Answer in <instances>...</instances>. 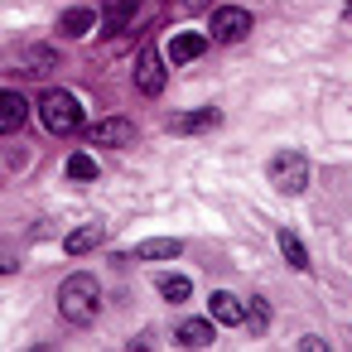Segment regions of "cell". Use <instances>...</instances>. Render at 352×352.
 <instances>
[{"instance_id":"6","label":"cell","mask_w":352,"mask_h":352,"mask_svg":"<svg viewBox=\"0 0 352 352\" xmlns=\"http://www.w3.org/2000/svg\"><path fill=\"white\" fill-rule=\"evenodd\" d=\"M82 140L97 145V150H102V145H116V150H121V145L135 140V126H131L126 116H102V121H87V126H82Z\"/></svg>"},{"instance_id":"13","label":"cell","mask_w":352,"mask_h":352,"mask_svg":"<svg viewBox=\"0 0 352 352\" xmlns=\"http://www.w3.org/2000/svg\"><path fill=\"white\" fill-rule=\"evenodd\" d=\"M222 126V111L217 107H203V111H184L179 121H174V131L179 135H198V131H217Z\"/></svg>"},{"instance_id":"21","label":"cell","mask_w":352,"mask_h":352,"mask_svg":"<svg viewBox=\"0 0 352 352\" xmlns=\"http://www.w3.org/2000/svg\"><path fill=\"white\" fill-rule=\"evenodd\" d=\"M10 270H15V256H10L6 246H0V275H10Z\"/></svg>"},{"instance_id":"22","label":"cell","mask_w":352,"mask_h":352,"mask_svg":"<svg viewBox=\"0 0 352 352\" xmlns=\"http://www.w3.org/2000/svg\"><path fill=\"white\" fill-rule=\"evenodd\" d=\"M342 20H352V0H342Z\"/></svg>"},{"instance_id":"3","label":"cell","mask_w":352,"mask_h":352,"mask_svg":"<svg viewBox=\"0 0 352 352\" xmlns=\"http://www.w3.org/2000/svg\"><path fill=\"white\" fill-rule=\"evenodd\" d=\"M270 184H275V193L299 198V193L309 188V160H304L299 150H280V155L270 160Z\"/></svg>"},{"instance_id":"12","label":"cell","mask_w":352,"mask_h":352,"mask_svg":"<svg viewBox=\"0 0 352 352\" xmlns=\"http://www.w3.org/2000/svg\"><path fill=\"white\" fill-rule=\"evenodd\" d=\"M174 338H179L184 347H212L217 328H212V318H184V323L174 328Z\"/></svg>"},{"instance_id":"5","label":"cell","mask_w":352,"mask_h":352,"mask_svg":"<svg viewBox=\"0 0 352 352\" xmlns=\"http://www.w3.org/2000/svg\"><path fill=\"white\" fill-rule=\"evenodd\" d=\"M208 34H212V44H236V39H246V34H251V15H246L241 6H217V10H212Z\"/></svg>"},{"instance_id":"14","label":"cell","mask_w":352,"mask_h":352,"mask_svg":"<svg viewBox=\"0 0 352 352\" xmlns=\"http://www.w3.org/2000/svg\"><path fill=\"white\" fill-rule=\"evenodd\" d=\"M97 246H102V227H97V222H87V227H78V232L63 236V251H68V256H87V251H97Z\"/></svg>"},{"instance_id":"2","label":"cell","mask_w":352,"mask_h":352,"mask_svg":"<svg viewBox=\"0 0 352 352\" xmlns=\"http://www.w3.org/2000/svg\"><path fill=\"white\" fill-rule=\"evenodd\" d=\"M39 121H44L49 135H78V131H82V102H78L73 92H63V87H44V97H39Z\"/></svg>"},{"instance_id":"9","label":"cell","mask_w":352,"mask_h":352,"mask_svg":"<svg viewBox=\"0 0 352 352\" xmlns=\"http://www.w3.org/2000/svg\"><path fill=\"white\" fill-rule=\"evenodd\" d=\"M25 116H30V102L10 87H0V135H15L25 126Z\"/></svg>"},{"instance_id":"8","label":"cell","mask_w":352,"mask_h":352,"mask_svg":"<svg viewBox=\"0 0 352 352\" xmlns=\"http://www.w3.org/2000/svg\"><path fill=\"white\" fill-rule=\"evenodd\" d=\"M140 0H102V39H121V30L135 20Z\"/></svg>"},{"instance_id":"16","label":"cell","mask_w":352,"mask_h":352,"mask_svg":"<svg viewBox=\"0 0 352 352\" xmlns=\"http://www.w3.org/2000/svg\"><path fill=\"white\" fill-rule=\"evenodd\" d=\"M280 251H285V261H289V270H309V251H304V241H299V232H280Z\"/></svg>"},{"instance_id":"1","label":"cell","mask_w":352,"mask_h":352,"mask_svg":"<svg viewBox=\"0 0 352 352\" xmlns=\"http://www.w3.org/2000/svg\"><path fill=\"white\" fill-rule=\"evenodd\" d=\"M58 309H63L68 323H92L97 309H102V285H97V275H87V270L68 275V280L58 285Z\"/></svg>"},{"instance_id":"7","label":"cell","mask_w":352,"mask_h":352,"mask_svg":"<svg viewBox=\"0 0 352 352\" xmlns=\"http://www.w3.org/2000/svg\"><path fill=\"white\" fill-rule=\"evenodd\" d=\"M208 44H212V34H198V30H179V34L169 39V63H198V58L208 54Z\"/></svg>"},{"instance_id":"18","label":"cell","mask_w":352,"mask_h":352,"mask_svg":"<svg viewBox=\"0 0 352 352\" xmlns=\"http://www.w3.org/2000/svg\"><path fill=\"white\" fill-rule=\"evenodd\" d=\"M68 179L92 184V179H97V160H92V155H68Z\"/></svg>"},{"instance_id":"4","label":"cell","mask_w":352,"mask_h":352,"mask_svg":"<svg viewBox=\"0 0 352 352\" xmlns=\"http://www.w3.org/2000/svg\"><path fill=\"white\" fill-rule=\"evenodd\" d=\"M164 82H169V68H164V58H160V44H145V49L135 54V87H140L145 97H160Z\"/></svg>"},{"instance_id":"17","label":"cell","mask_w":352,"mask_h":352,"mask_svg":"<svg viewBox=\"0 0 352 352\" xmlns=\"http://www.w3.org/2000/svg\"><path fill=\"white\" fill-rule=\"evenodd\" d=\"M160 294H164L169 304H184V299L193 294V280H188V275H169V280L160 285Z\"/></svg>"},{"instance_id":"15","label":"cell","mask_w":352,"mask_h":352,"mask_svg":"<svg viewBox=\"0 0 352 352\" xmlns=\"http://www.w3.org/2000/svg\"><path fill=\"white\" fill-rule=\"evenodd\" d=\"M179 251H184V241H179V236H150V241H140V246H135V256H140V261H174Z\"/></svg>"},{"instance_id":"10","label":"cell","mask_w":352,"mask_h":352,"mask_svg":"<svg viewBox=\"0 0 352 352\" xmlns=\"http://www.w3.org/2000/svg\"><path fill=\"white\" fill-rule=\"evenodd\" d=\"M92 25H97V10H92V6H73V10L58 15V34H63V39H87Z\"/></svg>"},{"instance_id":"19","label":"cell","mask_w":352,"mask_h":352,"mask_svg":"<svg viewBox=\"0 0 352 352\" xmlns=\"http://www.w3.org/2000/svg\"><path fill=\"white\" fill-rule=\"evenodd\" d=\"M246 323H251L256 333H265V323H270V304H265L261 294H256V299L246 304Z\"/></svg>"},{"instance_id":"11","label":"cell","mask_w":352,"mask_h":352,"mask_svg":"<svg viewBox=\"0 0 352 352\" xmlns=\"http://www.w3.org/2000/svg\"><path fill=\"white\" fill-rule=\"evenodd\" d=\"M208 309H212V323H227V328L246 323V304H241L236 294H227V289H217V294L208 299Z\"/></svg>"},{"instance_id":"20","label":"cell","mask_w":352,"mask_h":352,"mask_svg":"<svg viewBox=\"0 0 352 352\" xmlns=\"http://www.w3.org/2000/svg\"><path fill=\"white\" fill-rule=\"evenodd\" d=\"M299 347H304V352H328V342H323V338H314V333H304V338H299Z\"/></svg>"}]
</instances>
